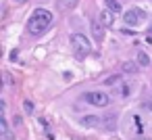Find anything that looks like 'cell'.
Returning <instances> with one entry per match:
<instances>
[{"mask_svg": "<svg viewBox=\"0 0 152 140\" xmlns=\"http://www.w3.org/2000/svg\"><path fill=\"white\" fill-rule=\"evenodd\" d=\"M52 21H54V15L48 11V9H36L34 13H31V17H29V21H27V32H29V36H44L46 34V29L52 25Z\"/></svg>", "mask_w": 152, "mask_h": 140, "instance_id": "1", "label": "cell"}, {"mask_svg": "<svg viewBox=\"0 0 152 140\" xmlns=\"http://www.w3.org/2000/svg\"><path fill=\"white\" fill-rule=\"evenodd\" d=\"M71 48H73L77 59H83V57H88L92 52V42H90L88 36L75 32V34H71Z\"/></svg>", "mask_w": 152, "mask_h": 140, "instance_id": "2", "label": "cell"}, {"mask_svg": "<svg viewBox=\"0 0 152 140\" xmlns=\"http://www.w3.org/2000/svg\"><path fill=\"white\" fill-rule=\"evenodd\" d=\"M81 98L88 102V105H92V107H108L110 102H113V98H110V94H106V92H100V90H90V92H83L81 94Z\"/></svg>", "mask_w": 152, "mask_h": 140, "instance_id": "3", "label": "cell"}, {"mask_svg": "<svg viewBox=\"0 0 152 140\" xmlns=\"http://www.w3.org/2000/svg\"><path fill=\"white\" fill-rule=\"evenodd\" d=\"M144 19H146V13H144L142 9H137V7H131V9H127V11L123 13V21H125V25H129V27L140 25Z\"/></svg>", "mask_w": 152, "mask_h": 140, "instance_id": "4", "label": "cell"}, {"mask_svg": "<svg viewBox=\"0 0 152 140\" xmlns=\"http://www.w3.org/2000/svg\"><path fill=\"white\" fill-rule=\"evenodd\" d=\"M90 32H92V38L96 42H102L104 40V25L100 23V19H92L90 21Z\"/></svg>", "mask_w": 152, "mask_h": 140, "instance_id": "5", "label": "cell"}, {"mask_svg": "<svg viewBox=\"0 0 152 140\" xmlns=\"http://www.w3.org/2000/svg\"><path fill=\"white\" fill-rule=\"evenodd\" d=\"M117 119H119L117 113H104V115H102V125H100V127H102L104 132H113V130L117 127Z\"/></svg>", "mask_w": 152, "mask_h": 140, "instance_id": "6", "label": "cell"}, {"mask_svg": "<svg viewBox=\"0 0 152 140\" xmlns=\"http://www.w3.org/2000/svg\"><path fill=\"white\" fill-rule=\"evenodd\" d=\"M79 123L86 125V127H100L102 125V115H83L79 119Z\"/></svg>", "mask_w": 152, "mask_h": 140, "instance_id": "7", "label": "cell"}, {"mask_svg": "<svg viewBox=\"0 0 152 140\" xmlns=\"http://www.w3.org/2000/svg\"><path fill=\"white\" fill-rule=\"evenodd\" d=\"M100 23L104 25V27H110L113 23H115V13L113 11H108V9H104V11H100Z\"/></svg>", "mask_w": 152, "mask_h": 140, "instance_id": "8", "label": "cell"}, {"mask_svg": "<svg viewBox=\"0 0 152 140\" xmlns=\"http://www.w3.org/2000/svg\"><path fill=\"white\" fill-rule=\"evenodd\" d=\"M79 4V0H56V9L58 11H71Z\"/></svg>", "mask_w": 152, "mask_h": 140, "instance_id": "9", "label": "cell"}, {"mask_svg": "<svg viewBox=\"0 0 152 140\" xmlns=\"http://www.w3.org/2000/svg\"><path fill=\"white\" fill-rule=\"evenodd\" d=\"M0 130H2V138H4V140H13V132H11V127H9L7 115H2V119H0Z\"/></svg>", "mask_w": 152, "mask_h": 140, "instance_id": "10", "label": "cell"}, {"mask_svg": "<svg viewBox=\"0 0 152 140\" xmlns=\"http://www.w3.org/2000/svg\"><path fill=\"white\" fill-rule=\"evenodd\" d=\"M135 63H137L140 67H148V65H150V57H148L144 50H137V55H135Z\"/></svg>", "mask_w": 152, "mask_h": 140, "instance_id": "11", "label": "cell"}, {"mask_svg": "<svg viewBox=\"0 0 152 140\" xmlns=\"http://www.w3.org/2000/svg\"><path fill=\"white\" fill-rule=\"evenodd\" d=\"M104 4H106V9L113 11L115 15L121 13V0H104Z\"/></svg>", "mask_w": 152, "mask_h": 140, "instance_id": "12", "label": "cell"}, {"mask_svg": "<svg viewBox=\"0 0 152 140\" xmlns=\"http://www.w3.org/2000/svg\"><path fill=\"white\" fill-rule=\"evenodd\" d=\"M137 67H140L137 63H131V61H125L121 69H123L125 73H137Z\"/></svg>", "mask_w": 152, "mask_h": 140, "instance_id": "13", "label": "cell"}, {"mask_svg": "<svg viewBox=\"0 0 152 140\" xmlns=\"http://www.w3.org/2000/svg\"><path fill=\"white\" fill-rule=\"evenodd\" d=\"M119 84H121V75H108L104 80V86H108V88L110 86H119Z\"/></svg>", "mask_w": 152, "mask_h": 140, "instance_id": "14", "label": "cell"}, {"mask_svg": "<svg viewBox=\"0 0 152 140\" xmlns=\"http://www.w3.org/2000/svg\"><path fill=\"white\" fill-rule=\"evenodd\" d=\"M23 111H25L27 115H34V111H36V107H34V102H31L29 98H25V100H23Z\"/></svg>", "mask_w": 152, "mask_h": 140, "instance_id": "15", "label": "cell"}, {"mask_svg": "<svg viewBox=\"0 0 152 140\" xmlns=\"http://www.w3.org/2000/svg\"><path fill=\"white\" fill-rule=\"evenodd\" d=\"M121 32H123L125 36H133V34H135V32H131V29H127V27H125V29H121Z\"/></svg>", "mask_w": 152, "mask_h": 140, "instance_id": "16", "label": "cell"}, {"mask_svg": "<svg viewBox=\"0 0 152 140\" xmlns=\"http://www.w3.org/2000/svg\"><path fill=\"white\" fill-rule=\"evenodd\" d=\"M4 77H7V84H13V75L11 73H4Z\"/></svg>", "mask_w": 152, "mask_h": 140, "instance_id": "17", "label": "cell"}, {"mask_svg": "<svg viewBox=\"0 0 152 140\" xmlns=\"http://www.w3.org/2000/svg\"><path fill=\"white\" fill-rule=\"evenodd\" d=\"M144 107H146V109H150V111H152V98H150V100H146V102H144Z\"/></svg>", "mask_w": 152, "mask_h": 140, "instance_id": "18", "label": "cell"}, {"mask_svg": "<svg viewBox=\"0 0 152 140\" xmlns=\"http://www.w3.org/2000/svg\"><path fill=\"white\" fill-rule=\"evenodd\" d=\"M17 57H19V50H13V52H11V59H13V61H15V59H17Z\"/></svg>", "mask_w": 152, "mask_h": 140, "instance_id": "19", "label": "cell"}, {"mask_svg": "<svg viewBox=\"0 0 152 140\" xmlns=\"http://www.w3.org/2000/svg\"><path fill=\"white\" fill-rule=\"evenodd\" d=\"M13 2H15V4H25L27 0H13Z\"/></svg>", "mask_w": 152, "mask_h": 140, "instance_id": "20", "label": "cell"}, {"mask_svg": "<svg viewBox=\"0 0 152 140\" xmlns=\"http://www.w3.org/2000/svg\"><path fill=\"white\" fill-rule=\"evenodd\" d=\"M137 140H150V138H137Z\"/></svg>", "mask_w": 152, "mask_h": 140, "instance_id": "21", "label": "cell"}, {"mask_svg": "<svg viewBox=\"0 0 152 140\" xmlns=\"http://www.w3.org/2000/svg\"><path fill=\"white\" fill-rule=\"evenodd\" d=\"M150 34H152V25H150Z\"/></svg>", "mask_w": 152, "mask_h": 140, "instance_id": "22", "label": "cell"}, {"mask_svg": "<svg viewBox=\"0 0 152 140\" xmlns=\"http://www.w3.org/2000/svg\"><path fill=\"white\" fill-rule=\"evenodd\" d=\"M75 140H81V138H75Z\"/></svg>", "mask_w": 152, "mask_h": 140, "instance_id": "23", "label": "cell"}]
</instances>
